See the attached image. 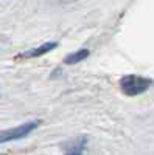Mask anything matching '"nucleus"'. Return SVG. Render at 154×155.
Wrapping results in <instances>:
<instances>
[{"label": "nucleus", "mask_w": 154, "mask_h": 155, "mask_svg": "<svg viewBox=\"0 0 154 155\" xmlns=\"http://www.w3.org/2000/svg\"><path fill=\"white\" fill-rule=\"evenodd\" d=\"M151 85H152L151 79L143 76H137V74H128L120 79V88L128 96H137L140 93L146 92Z\"/></svg>", "instance_id": "obj_1"}, {"label": "nucleus", "mask_w": 154, "mask_h": 155, "mask_svg": "<svg viewBox=\"0 0 154 155\" xmlns=\"http://www.w3.org/2000/svg\"><path fill=\"white\" fill-rule=\"evenodd\" d=\"M37 126H39V123H37V121H28V123L19 124L16 127L6 129V130H0V144H2V143H8V141H14V140L25 138L27 135H30Z\"/></svg>", "instance_id": "obj_2"}, {"label": "nucleus", "mask_w": 154, "mask_h": 155, "mask_svg": "<svg viewBox=\"0 0 154 155\" xmlns=\"http://www.w3.org/2000/svg\"><path fill=\"white\" fill-rule=\"evenodd\" d=\"M56 47H58L56 42H47V44L37 47V48H33V50L25 51V53L20 54V58H37V56H42V54L48 53V51H51V50L56 48Z\"/></svg>", "instance_id": "obj_3"}, {"label": "nucleus", "mask_w": 154, "mask_h": 155, "mask_svg": "<svg viewBox=\"0 0 154 155\" xmlns=\"http://www.w3.org/2000/svg\"><path fill=\"white\" fill-rule=\"evenodd\" d=\"M87 56H89V50L83 48L80 51H75V53H70L69 56H66V58H64V64H67V65H73V64H78V62L84 61Z\"/></svg>", "instance_id": "obj_4"}, {"label": "nucleus", "mask_w": 154, "mask_h": 155, "mask_svg": "<svg viewBox=\"0 0 154 155\" xmlns=\"http://www.w3.org/2000/svg\"><path fill=\"white\" fill-rule=\"evenodd\" d=\"M67 155H81V153H80V150H78V149H75V150H70Z\"/></svg>", "instance_id": "obj_5"}]
</instances>
